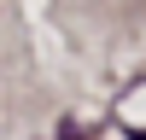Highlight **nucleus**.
Instances as JSON below:
<instances>
[{
	"mask_svg": "<svg viewBox=\"0 0 146 140\" xmlns=\"http://www.w3.org/2000/svg\"><path fill=\"white\" fill-rule=\"evenodd\" d=\"M58 140H82V128H64V134H58Z\"/></svg>",
	"mask_w": 146,
	"mask_h": 140,
	"instance_id": "nucleus-1",
	"label": "nucleus"
}]
</instances>
